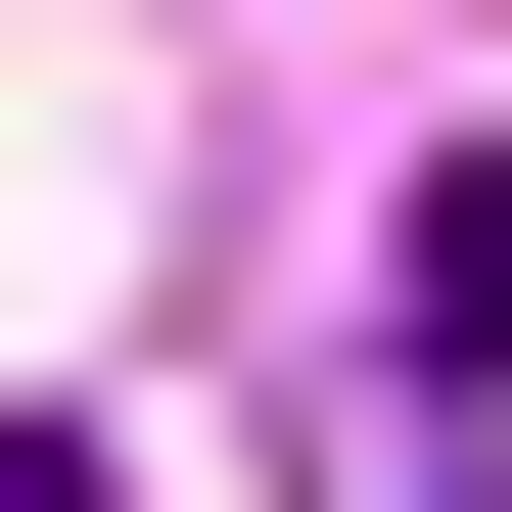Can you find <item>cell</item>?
I'll return each mask as SVG.
<instances>
[{
  "label": "cell",
  "mask_w": 512,
  "mask_h": 512,
  "mask_svg": "<svg viewBox=\"0 0 512 512\" xmlns=\"http://www.w3.org/2000/svg\"><path fill=\"white\" fill-rule=\"evenodd\" d=\"M0 512H94V419H0Z\"/></svg>",
  "instance_id": "1"
}]
</instances>
